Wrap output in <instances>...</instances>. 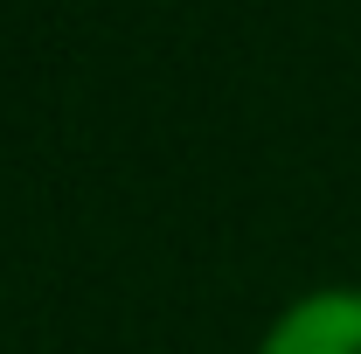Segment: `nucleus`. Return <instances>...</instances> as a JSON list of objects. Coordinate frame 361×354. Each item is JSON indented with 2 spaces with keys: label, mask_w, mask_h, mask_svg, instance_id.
Here are the masks:
<instances>
[{
  "label": "nucleus",
  "mask_w": 361,
  "mask_h": 354,
  "mask_svg": "<svg viewBox=\"0 0 361 354\" xmlns=\"http://www.w3.org/2000/svg\"><path fill=\"white\" fill-rule=\"evenodd\" d=\"M257 354H361V285H313L271 312Z\"/></svg>",
  "instance_id": "nucleus-1"
}]
</instances>
